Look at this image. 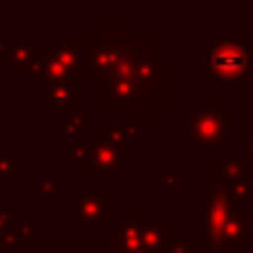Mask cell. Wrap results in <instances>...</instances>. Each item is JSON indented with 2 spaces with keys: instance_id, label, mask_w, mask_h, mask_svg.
<instances>
[{
  "instance_id": "23",
  "label": "cell",
  "mask_w": 253,
  "mask_h": 253,
  "mask_svg": "<svg viewBox=\"0 0 253 253\" xmlns=\"http://www.w3.org/2000/svg\"><path fill=\"white\" fill-rule=\"evenodd\" d=\"M160 184H162V189H167V191H171V193L182 191V180H180L178 171H165V173L160 175Z\"/></svg>"
},
{
  "instance_id": "25",
  "label": "cell",
  "mask_w": 253,
  "mask_h": 253,
  "mask_svg": "<svg viewBox=\"0 0 253 253\" xmlns=\"http://www.w3.org/2000/svg\"><path fill=\"white\" fill-rule=\"evenodd\" d=\"M9 53H11V42L0 40V60H9Z\"/></svg>"
},
{
  "instance_id": "26",
  "label": "cell",
  "mask_w": 253,
  "mask_h": 253,
  "mask_svg": "<svg viewBox=\"0 0 253 253\" xmlns=\"http://www.w3.org/2000/svg\"><path fill=\"white\" fill-rule=\"evenodd\" d=\"M242 153H249V162H251V167H253V138L251 140H247L245 144H242Z\"/></svg>"
},
{
  "instance_id": "28",
  "label": "cell",
  "mask_w": 253,
  "mask_h": 253,
  "mask_svg": "<svg viewBox=\"0 0 253 253\" xmlns=\"http://www.w3.org/2000/svg\"><path fill=\"white\" fill-rule=\"evenodd\" d=\"M0 156H2V147H0Z\"/></svg>"
},
{
  "instance_id": "27",
  "label": "cell",
  "mask_w": 253,
  "mask_h": 253,
  "mask_svg": "<svg viewBox=\"0 0 253 253\" xmlns=\"http://www.w3.org/2000/svg\"><path fill=\"white\" fill-rule=\"evenodd\" d=\"M34 253H47V251H34Z\"/></svg>"
},
{
  "instance_id": "14",
  "label": "cell",
  "mask_w": 253,
  "mask_h": 253,
  "mask_svg": "<svg viewBox=\"0 0 253 253\" xmlns=\"http://www.w3.org/2000/svg\"><path fill=\"white\" fill-rule=\"evenodd\" d=\"M173 224L171 222H147L142 227V247L147 253H165L173 238Z\"/></svg>"
},
{
  "instance_id": "9",
  "label": "cell",
  "mask_w": 253,
  "mask_h": 253,
  "mask_svg": "<svg viewBox=\"0 0 253 253\" xmlns=\"http://www.w3.org/2000/svg\"><path fill=\"white\" fill-rule=\"evenodd\" d=\"M151 220V213H147V211L123 213L120 220L111 222V251L147 253L142 247V227Z\"/></svg>"
},
{
  "instance_id": "18",
  "label": "cell",
  "mask_w": 253,
  "mask_h": 253,
  "mask_svg": "<svg viewBox=\"0 0 253 253\" xmlns=\"http://www.w3.org/2000/svg\"><path fill=\"white\" fill-rule=\"evenodd\" d=\"M22 175V156L18 151H9L0 156V182H16Z\"/></svg>"
},
{
  "instance_id": "7",
  "label": "cell",
  "mask_w": 253,
  "mask_h": 253,
  "mask_svg": "<svg viewBox=\"0 0 253 253\" xmlns=\"http://www.w3.org/2000/svg\"><path fill=\"white\" fill-rule=\"evenodd\" d=\"M213 182L245 205L253 196V167L242 151H224L222 160L213 162Z\"/></svg>"
},
{
  "instance_id": "2",
  "label": "cell",
  "mask_w": 253,
  "mask_h": 253,
  "mask_svg": "<svg viewBox=\"0 0 253 253\" xmlns=\"http://www.w3.org/2000/svg\"><path fill=\"white\" fill-rule=\"evenodd\" d=\"M171 109V62L160 51L142 53L135 69V98L125 111V118L138 123H156Z\"/></svg>"
},
{
  "instance_id": "8",
  "label": "cell",
  "mask_w": 253,
  "mask_h": 253,
  "mask_svg": "<svg viewBox=\"0 0 253 253\" xmlns=\"http://www.w3.org/2000/svg\"><path fill=\"white\" fill-rule=\"evenodd\" d=\"M69 207L71 222L78 224L84 233H98L105 229V224L114 222V215H111L114 198H111L109 191H74L69 196Z\"/></svg>"
},
{
  "instance_id": "12",
  "label": "cell",
  "mask_w": 253,
  "mask_h": 253,
  "mask_svg": "<svg viewBox=\"0 0 253 253\" xmlns=\"http://www.w3.org/2000/svg\"><path fill=\"white\" fill-rule=\"evenodd\" d=\"M74 76L51 51H42L34 67H31V80H40V83H67V80H76ZM80 80V78H78Z\"/></svg>"
},
{
  "instance_id": "30",
  "label": "cell",
  "mask_w": 253,
  "mask_h": 253,
  "mask_svg": "<svg viewBox=\"0 0 253 253\" xmlns=\"http://www.w3.org/2000/svg\"><path fill=\"white\" fill-rule=\"evenodd\" d=\"M251 253H253V251H251Z\"/></svg>"
},
{
  "instance_id": "20",
  "label": "cell",
  "mask_w": 253,
  "mask_h": 253,
  "mask_svg": "<svg viewBox=\"0 0 253 253\" xmlns=\"http://www.w3.org/2000/svg\"><path fill=\"white\" fill-rule=\"evenodd\" d=\"M20 224H22L20 213L11 209V202L4 200L0 205V231H18Z\"/></svg>"
},
{
  "instance_id": "13",
  "label": "cell",
  "mask_w": 253,
  "mask_h": 253,
  "mask_svg": "<svg viewBox=\"0 0 253 253\" xmlns=\"http://www.w3.org/2000/svg\"><path fill=\"white\" fill-rule=\"evenodd\" d=\"M49 51H51L71 74L80 78V74H83V44H80V40H76V42L74 40H53V42H49Z\"/></svg>"
},
{
  "instance_id": "16",
  "label": "cell",
  "mask_w": 253,
  "mask_h": 253,
  "mask_svg": "<svg viewBox=\"0 0 253 253\" xmlns=\"http://www.w3.org/2000/svg\"><path fill=\"white\" fill-rule=\"evenodd\" d=\"M60 180H62L60 171H42L38 175V180H34L29 184V189L38 196L40 202L51 205V202L60 200Z\"/></svg>"
},
{
  "instance_id": "3",
  "label": "cell",
  "mask_w": 253,
  "mask_h": 253,
  "mask_svg": "<svg viewBox=\"0 0 253 253\" xmlns=\"http://www.w3.org/2000/svg\"><path fill=\"white\" fill-rule=\"evenodd\" d=\"M231 111L224 109L220 100H205L200 111L193 114L191 120L182 123V140L191 144L193 151L205 149H222L231 140Z\"/></svg>"
},
{
  "instance_id": "24",
  "label": "cell",
  "mask_w": 253,
  "mask_h": 253,
  "mask_svg": "<svg viewBox=\"0 0 253 253\" xmlns=\"http://www.w3.org/2000/svg\"><path fill=\"white\" fill-rule=\"evenodd\" d=\"M165 253H193V251H191V247H189V242L182 238V233L175 231Z\"/></svg>"
},
{
  "instance_id": "22",
  "label": "cell",
  "mask_w": 253,
  "mask_h": 253,
  "mask_svg": "<svg viewBox=\"0 0 253 253\" xmlns=\"http://www.w3.org/2000/svg\"><path fill=\"white\" fill-rule=\"evenodd\" d=\"M42 227H40V222H22L20 227H18V236H20V240H27V242H40V238H42Z\"/></svg>"
},
{
  "instance_id": "10",
  "label": "cell",
  "mask_w": 253,
  "mask_h": 253,
  "mask_svg": "<svg viewBox=\"0 0 253 253\" xmlns=\"http://www.w3.org/2000/svg\"><path fill=\"white\" fill-rule=\"evenodd\" d=\"M83 107V80H67V83H40V109L69 114Z\"/></svg>"
},
{
  "instance_id": "1",
  "label": "cell",
  "mask_w": 253,
  "mask_h": 253,
  "mask_svg": "<svg viewBox=\"0 0 253 253\" xmlns=\"http://www.w3.org/2000/svg\"><path fill=\"white\" fill-rule=\"evenodd\" d=\"M83 29V83L100 87L116 74L125 51L129 47L133 25L129 20H84Z\"/></svg>"
},
{
  "instance_id": "15",
  "label": "cell",
  "mask_w": 253,
  "mask_h": 253,
  "mask_svg": "<svg viewBox=\"0 0 253 253\" xmlns=\"http://www.w3.org/2000/svg\"><path fill=\"white\" fill-rule=\"evenodd\" d=\"M89 131H91V116L87 111L78 109V111H69V114L60 116V138L78 142Z\"/></svg>"
},
{
  "instance_id": "5",
  "label": "cell",
  "mask_w": 253,
  "mask_h": 253,
  "mask_svg": "<svg viewBox=\"0 0 253 253\" xmlns=\"http://www.w3.org/2000/svg\"><path fill=\"white\" fill-rule=\"evenodd\" d=\"M242 211H245L242 202H238L233 196H229L213 180H207V182H202V209L193 211L191 220L202 224L205 242L213 245L224 233V229L229 227V222L233 218H238Z\"/></svg>"
},
{
  "instance_id": "11",
  "label": "cell",
  "mask_w": 253,
  "mask_h": 253,
  "mask_svg": "<svg viewBox=\"0 0 253 253\" xmlns=\"http://www.w3.org/2000/svg\"><path fill=\"white\" fill-rule=\"evenodd\" d=\"M251 242H253V215L249 211H242L238 218H233L229 222V227L218 238V242H213V245L207 242V245L213 247L220 253H240Z\"/></svg>"
},
{
  "instance_id": "17",
  "label": "cell",
  "mask_w": 253,
  "mask_h": 253,
  "mask_svg": "<svg viewBox=\"0 0 253 253\" xmlns=\"http://www.w3.org/2000/svg\"><path fill=\"white\" fill-rule=\"evenodd\" d=\"M40 53H42V44L38 40L34 42H22V44H11V53H9V65L16 71H31V67L38 62Z\"/></svg>"
},
{
  "instance_id": "6",
  "label": "cell",
  "mask_w": 253,
  "mask_h": 253,
  "mask_svg": "<svg viewBox=\"0 0 253 253\" xmlns=\"http://www.w3.org/2000/svg\"><path fill=\"white\" fill-rule=\"evenodd\" d=\"M207 69L220 80L253 78V42L251 40H222L205 56Z\"/></svg>"
},
{
  "instance_id": "19",
  "label": "cell",
  "mask_w": 253,
  "mask_h": 253,
  "mask_svg": "<svg viewBox=\"0 0 253 253\" xmlns=\"http://www.w3.org/2000/svg\"><path fill=\"white\" fill-rule=\"evenodd\" d=\"M71 171H91V149L89 142H71Z\"/></svg>"
},
{
  "instance_id": "21",
  "label": "cell",
  "mask_w": 253,
  "mask_h": 253,
  "mask_svg": "<svg viewBox=\"0 0 253 253\" xmlns=\"http://www.w3.org/2000/svg\"><path fill=\"white\" fill-rule=\"evenodd\" d=\"M20 236L18 231H0V251L2 253H20Z\"/></svg>"
},
{
  "instance_id": "4",
  "label": "cell",
  "mask_w": 253,
  "mask_h": 253,
  "mask_svg": "<svg viewBox=\"0 0 253 253\" xmlns=\"http://www.w3.org/2000/svg\"><path fill=\"white\" fill-rule=\"evenodd\" d=\"M89 149H91V169L105 182H111L116 171L133 156L131 140L125 133V125L111 120L102 123L100 129L91 133Z\"/></svg>"
},
{
  "instance_id": "29",
  "label": "cell",
  "mask_w": 253,
  "mask_h": 253,
  "mask_svg": "<svg viewBox=\"0 0 253 253\" xmlns=\"http://www.w3.org/2000/svg\"><path fill=\"white\" fill-rule=\"evenodd\" d=\"M96 253H100V251H96Z\"/></svg>"
}]
</instances>
